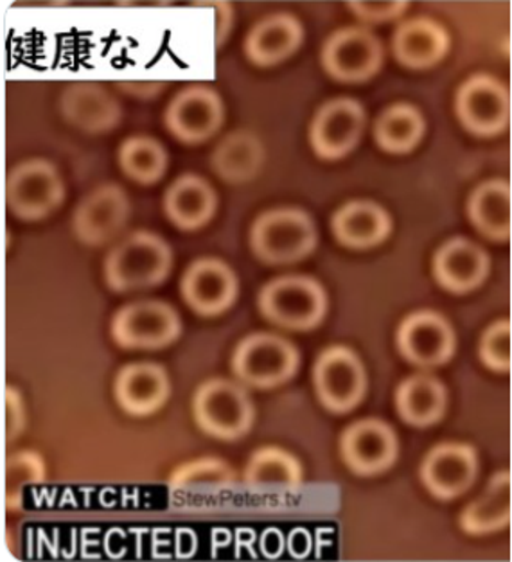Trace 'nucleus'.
<instances>
[{"mask_svg":"<svg viewBox=\"0 0 512 562\" xmlns=\"http://www.w3.org/2000/svg\"><path fill=\"white\" fill-rule=\"evenodd\" d=\"M331 231L344 247L365 250L378 247L390 236L392 220L380 203L353 200L333 214Z\"/></svg>","mask_w":512,"mask_h":562,"instance_id":"23","label":"nucleus"},{"mask_svg":"<svg viewBox=\"0 0 512 562\" xmlns=\"http://www.w3.org/2000/svg\"><path fill=\"white\" fill-rule=\"evenodd\" d=\"M192 417L203 434L236 440L251 431L256 408L242 383L212 378L203 381L192 395Z\"/></svg>","mask_w":512,"mask_h":562,"instance_id":"4","label":"nucleus"},{"mask_svg":"<svg viewBox=\"0 0 512 562\" xmlns=\"http://www.w3.org/2000/svg\"><path fill=\"white\" fill-rule=\"evenodd\" d=\"M245 484L252 491H296L302 484L301 462L276 446L257 449L245 469Z\"/></svg>","mask_w":512,"mask_h":562,"instance_id":"29","label":"nucleus"},{"mask_svg":"<svg viewBox=\"0 0 512 562\" xmlns=\"http://www.w3.org/2000/svg\"><path fill=\"white\" fill-rule=\"evenodd\" d=\"M64 198V180L49 160L31 158L11 169L5 183V200L11 213L20 220H44L55 213Z\"/></svg>","mask_w":512,"mask_h":562,"instance_id":"7","label":"nucleus"},{"mask_svg":"<svg viewBox=\"0 0 512 562\" xmlns=\"http://www.w3.org/2000/svg\"><path fill=\"white\" fill-rule=\"evenodd\" d=\"M114 394L118 405L126 414L146 417L168 403L171 383L163 366L152 361H137L119 370Z\"/></svg>","mask_w":512,"mask_h":562,"instance_id":"18","label":"nucleus"},{"mask_svg":"<svg viewBox=\"0 0 512 562\" xmlns=\"http://www.w3.org/2000/svg\"><path fill=\"white\" fill-rule=\"evenodd\" d=\"M455 115L463 128L477 137L502 134L511 119L508 85L483 72L469 76L455 94Z\"/></svg>","mask_w":512,"mask_h":562,"instance_id":"8","label":"nucleus"},{"mask_svg":"<svg viewBox=\"0 0 512 562\" xmlns=\"http://www.w3.org/2000/svg\"><path fill=\"white\" fill-rule=\"evenodd\" d=\"M265 164L261 138L248 130H236L218 143L211 166L218 177L229 183H247L259 175Z\"/></svg>","mask_w":512,"mask_h":562,"instance_id":"25","label":"nucleus"},{"mask_svg":"<svg viewBox=\"0 0 512 562\" xmlns=\"http://www.w3.org/2000/svg\"><path fill=\"white\" fill-rule=\"evenodd\" d=\"M396 346L412 366L434 369L454 356L455 333L449 322L435 311H415L401 322L396 333Z\"/></svg>","mask_w":512,"mask_h":562,"instance_id":"13","label":"nucleus"},{"mask_svg":"<svg viewBox=\"0 0 512 562\" xmlns=\"http://www.w3.org/2000/svg\"><path fill=\"white\" fill-rule=\"evenodd\" d=\"M59 110L67 123L89 134L114 130L123 117L118 99L94 81L69 85L59 99Z\"/></svg>","mask_w":512,"mask_h":562,"instance_id":"19","label":"nucleus"},{"mask_svg":"<svg viewBox=\"0 0 512 562\" xmlns=\"http://www.w3.org/2000/svg\"><path fill=\"white\" fill-rule=\"evenodd\" d=\"M237 291L236 273L227 262L216 257H202L191 262L180 281L183 301L202 316H218L231 310Z\"/></svg>","mask_w":512,"mask_h":562,"instance_id":"15","label":"nucleus"},{"mask_svg":"<svg viewBox=\"0 0 512 562\" xmlns=\"http://www.w3.org/2000/svg\"><path fill=\"white\" fill-rule=\"evenodd\" d=\"M172 252L157 234L138 231L119 241L104 259V281L118 293L158 286L169 277Z\"/></svg>","mask_w":512,"mask_h":562,"instance_id":"1","label":"nucleus"},{"mask_svg":"<svg viewBox=\"0 0 512 562\" xmlns=\"http://www.w3.org/2000/svg\"><path fill=\"white\" fill-rule=\"evenodd\" d=\"M5 440L13 442L25 428V406L19 390L5 386Z\"/></svg>","mask_w":512,"mask_h":562,"instance_id":"36","label":"nucleus"},{"mask_svg":"<svg viewBox=\"0 0 512 562\" xmlns=\"http://www.w3.org/2000/svg\"><path fill=\"white\" fill-rule=\"evenodd\" d=\"M512 485L509 473L497 474L488 488L463 514V527L469 533L494 532L511 519Z\"/></svg>","mask_w":512,"mask_h":562,"instance_id":"30","label":"nucleus"},{"mask_svg":"<svg viewBox=\"0 0 512 562\" xmlns=\"http://www.w3.org/2000/svg\"><path fill=\"white\" fill-rule=\"evenodd\" d=\"M288 552L296 559H302L310 553V533L305 532L304 528H296L291 530L290 538L286 541Z\"/></svg>","mask_w":512,"mask_h":562,"instance_id":"39","label":"nucleus"},{"mask_svg":"<svg viewBox=\"0 0 512 562\" xmlns=\"http://www.w3.org/2000/svg\"><path fill=\"white\" fill-rule=\"evenodd\" d=\"M381 40L369 27L349 25L331 33L322 45L321 64L341 83H365L383 67Z\"/></svg>","mask_w":512,"mask_h":562,"instance_id":"6","label":"nucleus"},{"mask_svg":"<svg viewBox=\"0 0 512 562\" xmlns=\"http://www.w3.org/2000/svg\"><path fill=\"white\" fill-rule=\"evenodd\" d=\"M489 273V257L477 243L452 237L441 245L434 257V276L438 286L452 293L477 290Z\"/></svg>","mask_w":512,"mask_h":562,"instance_id":"21","label":"nucleus"},{"mask_svg":"<svg viewBox=\"0 0 512 562\" xmlns=\"http://www.w3.org/2000/svg\"><path fill=\"white\" fill-rule=\"evenodd\" d=\"M171 493H192V491H223L234 485V471L231 465L214 457L192 460L178 465L168 480Z\"/></svg>","mask_w":512,"mask_h":562,"instance_id":"32","label":"nucleus"},{"mask_svg":"<svg viewBox=\"0 0 512 562\" xmlns=\"http://www.w3.org/2000/svg\"><path fill=\"white\" fill-rule=\"evenodd\" d=\"M225 104L216 90L191 85L169 101L164 123L171 135L186 144H202L222 128Z\"/></svg>","mask_w":512,"mask_h":562,"instance_id":"12","label":"nucleus"},{"mask_svg":"<svg viewBox=\"0 0 512 562\" xmlns=\"http://www.w3.org/2000/svg\"><path fill=\"white\" fill-rule=\"evenodd\" d=\"M304 42L301 20L291 13H274L252 25L245 38V55L259 67H274L296 55Z\"/></svg>","mask_w":512,"mask_h":562,"instance_id":"22","label":"nucleus"},{"mask_svg":"<svg viewBox=\"0 0 512 562\" xmlns=\"http://www.w3.org/2000/svg\"><path fill=\"white\" fill-rule=\"evenodd\" d=\"M477 476V454L469 446L443 445L430 451L421 468L424 487L437 498L466 493Z\"/></svg>","mask_w":512,"mask_h":562,"instance_id":"20","label":"nucleus"},{"mask_svg":"<svg viewBox=\"0 0 512 562\" xmlns=\"http://www.w3.org/2000/svg\"><path fill=\"white\" fill-rule=\"evenodd\" d=\"M468 217L478 233L491 241H505L512 233V189L505 180H488L475 189Z\"/></svg>","mask_w":512,"mask_h":562,"instance_id":"26","label":"nucleus"},{"mask_svg":"<svg viewBox=\"0 0 512 562\" xmlns=\"http://www.w3.org/2000/svg\"><path fill=\"white\" fill-rule=\"evenodd\" d=\"M449 47L452 40L448 31L430 16L403 20L392 35V55L404 69H434L446 58Z\"/></svg>","mask_w":512,"mask_h":562,"instance_id":"17","label":"nucleus"},{"mask_svg":"<svg viewBox=\"0 0 512 562\" xmlns=\"http://www.w3.org/2000/svg\"><path fill=\"white\" fill-rule=\"evenodd\" d=\"M367 114L364 104L353 98L325 101L310 123V146L316 157L341 160L360 144Z\"/></svg>","mask_w":512,"mask_h":562,"instance_id":"11","label":"nucleus"},{"mask_svg":"<svg viewBox=\"0 0 512 562\" xmlns=\"http://www.w3.org/2000/svg\"><path fill=\"white\" fill-rule=\"evenodd\" d=\"M319 243L310 214L297 207L270 209L252 223L251 248L266 265H293L313 254Z\"/></svg>","mask_w":512,"mask_h":562,"instance_id":"2","label":"nucleus"},{"mask_svg":"<svg viewBox=\"0 0 512 562\" xmlns=\"http://www.w3.org/2000/svg\"><path fill=\"white\" fill-rule=\"evenodd\" d=\"M316 397L333 414H347L364 401L367 372L360 356L344 346L322 350L313 367Z\"/></svg>","mask_w":512,"mask_h":562,"instance_id":"9","label":"nucleus"},{"mask_svg":"<svg viewBox=\"0 0 512 562\" xmlns=\"http://www.w3.org/2000/svg\"><path fill=\"white\" fill-rule=\"evenodd\" d=\"M266 321L290 330L315 329L327 315V293L308 276H282L266 282L257 296Z\"/></svg>","mask_w":512,"mask_h":562,"instance_id":"3","label":"nucleus"},{"mask_svg":"<svg viewBox=\"0 0 512 562\" xmlns=\"http://www.w3.org/2000/svg\"><path fill=\"white\" fill-rule=\"evenodd\" d=\"M446 389L443 383L430 374H414L396 390V408L407 425H434L446 409Z\"/></svg>","mask_w":512,"mask_h":562,"instance_id":"27","label":"nucleus"},{"mask_svg":"<svg viewBox=\"0 0 512 562\" xmlns=\"http://www.w3.org/2000/svg\"><path fill=\"white\" fill-rule=\"evenodd\" d=\"M372 134L376 144L387 154H410L426 134V119L415 104H389L376 117Z\"/></svg>","mask_w":512,"mask_h":562,"instance_id":"28","label":"nucleus"},{"mask_svg":"<svg viewBox=\"0 0 512 562\" xmlns=\"http://www.w3.org/2000/svg\"><path fill=\"white\" fill-rule=\"evenodd\" d=\"M216 191L205 178L182 175L164 193V213L182 231H197L211 222L216 213Z\"/></svg>","mask_w":512,"mask_h":562,"instance_id":"24","label":"nucleus"},{"mask_svg":"<svg viewBox=\"0 0 512 562\" xmlns=\"http://www.w3.org/2000/svg\"><path fill=\"white\" fill-rule=\"evenodd\" d=\"M110 335L123 349H164L182 335V321L166 302H132L115 313Z\"/></svg>","mask_w":512,"mask_h":562,"instance_id":"10","label":"nucleus"},{"mask_svg":"<svg viewBox=\"0 0 512 562\" xmlns=\"http://www.w3.org/2000/svg\"><path fill=\"white\" fill-rule=\"evenodd\" d=\"M45 480V464L42 457L33 451L11 454L5 465V505L19 508L25 488L42 484Z\"/></svg>","mask_w":512,"mask_h":562,"instance_id":"33","label":"nucleus"},{"mask_svg":"<svg viewBox=\"0 0 512 562\" xmlns=\"http://www.w3.org/2000/svg\"><path fill=\"white\" fill-rule=\"evenodd\" d=\"M350 13L365 24H383L399 19L409 10L407 0H355L347 2Z\"/></svg>","mask_w":512,"mask_h":562,"instance_id":"35","label":"nucleus"},{"mask_svg":"<svg viewBox=\"0 0 512 562\" xmlns=\"http://www.w3.org/2000/svg\"><path fill=\"white\" fill-rule=\"evenodd\" d=\"M129 194L118 183H104L78 203L73 228L79 241L101 247L123 233L130 220Z\"/></svg>","mask_w":512,"mask_h":562,"instance_id":"14","label":"nucleus"},{"mask_svg":"<svg viewBox=\"0 0 512 562\" xmlns=\"http://www.w3.org/2000/svg\"><path fill=\"white\" fill-rule=\"evenodd\" d=\"M214 13H216V45H220L229 38V33L232 30V8L229 2H212Z\"/></svg>","mask_w":512,"mask_h":562,"instance_id":"38","label":"nucleus"},{"mask_svg":"<svg viewBox=\"0 0 512 562\" xmlns=\"http://www.w3.org/2000/svg\"><path fill=\"white\" fill-rule=\"evenodd\" d=\"M394 429L380 419L356 420L341 437V454L347 468L361 476L383 473L398 459Z\"/></svg>","mask_w":512,"mask_h":562,"instance_id":"16","label":"nucleus"},{"mask_svg":"<svg viewBox=\"0 0 512 562\" xmlns=\"http://www.w3.org/2000/svg\"><path fill=\"white\" fill-rule=\"evenodd\" d=\"M259 544H261V552L266 559H277L285 552L286 539L279 528L270 527L263 532Z\"/></svg>","mask_w":512,"mask_h":562,"instance_id":"37","label":"nucleus"},{"mask_svg":"<svg viewBox=\"0 0 512 562\" xmlns=\"http://www.w3.org/2000/svg\"><path fill=\"white\" fill-rule=\"evenodd\" d=\"M301 355L290 340L274 333H254L243 338L232 355V372L243 385L276 389L297 374Z\"/></svg>","mask_w":512,"mask_h":562,"instance_id":"5","label":"nucleus"},{"mask_svg":"<svg viewBox=\"0 0 512 562\" xmlns=\"http://www.w3.org/2000/svg\"><path fill=\"white\" fill-rule=\"evenodd\" d=\"M119 166L126 177L143 186L157 183L168 171V151L157 138L132 135L119 148Z\"/></svg>","mask_w":512,"mask_h":562,"instance_id":"31","label":"nucleus"},{"mask_svg":"<svg viewBox=\"0 0 512 562\" xmlns=\"http://www.w3.org/2000/svg\"><path fill=\"white\" fill-rule=\"evenodd\" d=\"M478 356L488 369L508 372L512 363V329L509 321H498L483 330Z\"/></svg>","mask_w":512,"mask_h":562,"instance_id":"34","label":"nucleus"}]
</instances>
